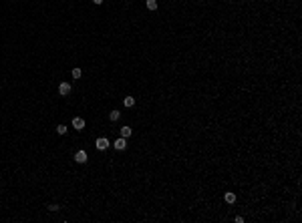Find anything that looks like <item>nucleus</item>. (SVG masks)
<instances>
[{"instance_id": "obj_1", "label": "nucleus", "mask_w": 302, "mask_h": 223, "mask_svg": "<svg viewBox=\"0 0 302 223\" xmlns=\"http://www.w3.org/2000/svg\"><path fill=\"white\" fill-rule=\"evenodd\" d=\"M109 139H105V137H99V139H97V143H95V147L99 151H105V149H109Z\"/></svg>"}, {"instance_id": "obj_2", "label": "nucleus", "mask_w": 302, "mask_h": 223, "mask_svg": "<svg viewBox=\"0 0 302 223\" xmlns=\"http://www.w3.org/2000/svg\"><path fill=\"white\" fill-rule=\"evenodd\" d=\"M113 147H115L117 151H125L127 149V139H123V137H119V139L113 143Z\"/></svg>"}, {"instance_id": "obj_3", "label": "nucleus", "mask_w": 302, "mask_h": 223, "mask_svg": "<svg viewBox=\"0 0 302 223\" xmlns=\"http://www.w3.org/2000/svg\"><path fill=\"white\" fill-rule=\"evenodd\" d=\"M69 92H71V85L69 83H61L58 85V95H61V97H67Z\"/></svg>"}, {"instance_id": "obj_4", "label": "nucleus", "mask_w": 302, "mask_h": 223, "mask_svg": "<svg viewBox=\"0 0 302 223\" xmlns=\"http://www.w3.org/2000/svg\"><path fill=\"white\" fill-rule=\"evenodd\" d=\"M73 127H75L77 131H83V129H85V119H81V117H75V119H73Z\"/></svg>"}, {"instance_id": "obj_5", "label": "nucleus", "mask_w": 302, "mask_h": 223, "mask_svg": "<svg viewBox=\"0 0 302 223\" xmlns=\"http://www.w3.org/2000/svg\"><path fill=\"white\" fill-rule=\"evenodd\" d=\"M75 161H77V163H81V165H83V163H87V153H85V151H77V153H75Z\"/></svg>"}, {"instance_id": "obj_6", "label": "nucleus", "mask_w": 302, "mask_h": 223, "mask_svg": "<svg viewBox=\"0 0 302 223\" xmlns=\"http://www.w3.org/2000/svg\"><path fill=\"white\" fill-rule=\"evenodd\" d=\"M131 133H133V129H131V127H121V137H123V139H129Z\"/></svg>"}, {"instance_id": "obj_7", "label": "nucleus", "mask_w": 302, "mask_h": 223, "mask_svg": "<svg viewBox=\"0 0 302 223\" xmlns=\"http://www.w3.org/2000/svg\"><path fill=\"white\" fill-rule=\"evenodd\" d=\"M145 6L149 10H157V0H145Z\"/></svg>"}, {"instance_id": "obj_8", "label": "nucleus", "mask_w": 302, "mask_h": 223, "mask_svg": "<svg viewBox=\"0 0 302 223\" xmlns=\"http://www.w3.org/2000/svg\"><path fill=\"white\" fill-rule=\"evenodd\" d=\"M123 105H125L127 109L133 107V105H135V99H133V97H125V99H123Z\"/></svg>"}, {"instance_id": "obj_9", "label": "nucleus", "mask_w": 302, "mask_h": 223, "mask_svg": "<svg viewBox=\"0 0 302 223\" xmlns=\"http://www.w3.org/2000/svg\"><path fill=\"white\" fill-rule=\"evenodd\" d=\"M226 203H236V195L234 193H226Z\"/></svg>"}, {"instance_id": "obj_10", "label": "nucleus", "mask_w": 302, "mask_h": 223, "mask_svg": "<svg viewBox=\"0 0 302 223\" xmlns=\"http://www.w3.org/2000/svg\"><path fill=\"white\" fill-rule=\"evenodd\" d=\"M119 117H121V113H119V111H113V113H109V121H117Z\"/></svg>"}, {"instance_id": "obj_11", "label": "nucleus", "mask_w": 302, "mask_h": 223, "mask_svg": "<svg viewBox=\"0 0 302 223\" xmlns=\"http://www.w3.org/2000/svg\"><path fill=\"white\" fill-rule=\"evenodd\" d=\"M57 133H58V135H67V127H65V125H58L57 127Z\"/></svg>"}, {"instance_id": "obj_12", "label": "nucleus", "mask_w": 302, "mask_h": 223, "mask_svg": "<svg viewBox=\"0 0 302 223\" xmlns=\"http://www.w3.org/2000/svg\"><path fill=\"white\" fill-rule=\"evenodd\" d=\"M71 74H73V78H81V74H83V73H81V68H73V73H71Z\"/></svg>"}, {"instance_id": "obj_13", "label": "nucleus", "mask_w": 302, "mask_h": 223, "mask_svg": "<svg viewBox=\"0 0 302 223\" xmlns=\"http://www.w3.org/2000/svg\"><path fill=\"white\" fill-rule=\"evenodd\" d=\"M48 211H58V205H54V203L48 205Z\"/></svg>"}, {"instance_id": "obj_14", "label": "nucleus", "mask_w": 302, "mask_h": 223, "mask_svg": "<svg viewBox=\"0 0 302 223\" xmlns=\"http://www.w3.org/2000/svg\"><path fill=\"white\" fill-rule=\"evenodd\" d=\"M93 4H97V6H99V4H103V0H93Z\"/></svg>"}]
</instances>
